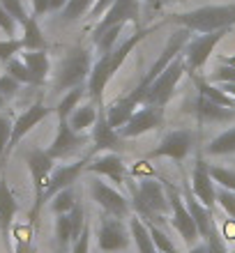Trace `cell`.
Here are the masks:
<instances>
[{
	"label": "cell",
	"mask_w": 235,
	"mask_h": 253,
	"mask_svg": "<svg viewBox=\"0 0 235 253\" xmlns=\"http://www.w3.org/2000/svg\"><path fill=\"white\" fill-rule=\"evenodd\" d=\"M155 30H157V26L136 28V33L132 35V37H127V40L122 42L118 48H113V51H111V53H106V55H99V60L93 65V72H90V79H88L90 99L99 104L101 94H104V90H106V85H108V81L113 79L115 72L122 67V62L132 55V51H134V48L139 46V44H141V42L145 40L150 33H155Z\"/></svg>",
	"instance_id": "cell-1"
},
{
	"label": "cell",
	"mask_w": 235,
	"mask_h": 253,
	"mask_svg": "<svg viewBox=\"0 0 235 253\" xmlns=\"http://www.w3.org/2000/svg\"><path fill=\"white\" fill-rule=\"evenodd\" d=\"M171 23L178 28H187L191 33L205 35L217 33V30H231L235 26V5H205L196 7L189 12L171 14Z\"/></svg>",
	"instance_id": "cell-2"
},
{
	"label": "cell",
	"mask_w": 235,
	"mask_h": 253,
	"mask_svg": "<svg viewBox=\"0 0 235 253\" xmlns=\"http://www.w3.org/2000/svg\"><path fill=\"white\" fill-rule=\"evenodd\" d=\"M90 72H93L90 51L83 46L69 48L65 58L60 60V65H58V72H55V90L58 92H69V90L83 85L90 79Z\"/></svg>",
	"instance_id": "cell-3"
},
{
	"label": "cell",
	"mask_w": 235,
	"mask_h": 253,
	"mask_svg": "<svg viewBox=\"0 0 235 253\" xmlns=\"http://www.w3.org/2000/svg\"><path fill=\"white\" fill-rule=\"evenodd\" d=\"M168 196L164 193V184L150 177H143L134 189H132V207L136 210V214L145 219L148 223H155L161 214L166 212Z\"/></svg>",
	"instance_id": "cell-4"
},
{
	"label": "cell",
	"mask_w": 235,
	"mask_h": 253,
	"mask_svg": "<svg viewBox=\"0 0 235 253\" xmlns=\"http://www.w3.org/2000/svg\"><path fill=\"white\" fill-rule=\"evenodd\" d=\"M26 164H28V170H30V177H33V189H35V205L30 210V223H35L40 219L42 207H44V191H47L48 177H51V173L55 168V159L48 157L47 150L33 147L26 154Z\"/></svg>",
	"instance_id": "cell-5"
},
{
	"label": "cell",
	"mask_w": 235,
	"mask_h": 253,
	"mask_svg": "<svg viewBox=\"0 0 235 253\" xmlns=\"http://www.w3.org/2000/svg\"><path fill=\"white\" fill-rule=\"evenodd\" d=\"M187 72V62H185V58L182 55H178L171 65L164 69V72L157 76L152 83H150L148 87V94H145V104H150V106H166L168 101H171V97H173L175 92V85H178V81L182 79V74Z\"/></svg>",
	"instance_id": "cell-6"
},
{
	"label": "cell",
	"mask_w": 235,
	"mask_h": 253,
	"mask_svg": "<svg viewBox=\"0 0 235 253\" xmlns=\"http://www.w3.org/2000/svg\"><path fill=\"white\" fill-rule=\"evenodd\" d=\"M229 35V30H217V33H205V35H194L189 44L182 51V58L187 62V72L194 76L198 69L205 67V62L210 60V55L215 51V46Z\"/></svg>",
	"instance_id": "cell-7"
},
{
	"label": "cell",
	"mask_w": 235,
	"mask_h": 253,
	"mask_svg": "<svg viewBox=\"0 0 235 253\" xmlns=\"http://www.w3.org/2000/svg\"><path fill=\"white\" fill-rule=\"evenodd\" d=\"M127 21H132L136 28H141V0H115L106 9V14L97 21L93 37L97 40L99 35H104L113 26H127Z\"/></svg>",
	"instance_id": "cell-8"
},
{
	"label": "cell",
	"mask_w": 235,
	"mask_h": 253,
	"mask_svg": "<svg viewBox=\"0 0 235 253\" xmlns=\"http://www.w3.org/2000/svg\"><path fill=\"white\" fill-rule=\"evenodd\" d=\"M189 40H191V30H187V28H178L173 35H171V40L166 42V46L161 48V53H159V58H157L155 62H152V67L148 69V74L141 79V83L139 85H143L145 90L150 87V83L159 76L164 69H166L171 62L178 58V55H182V51H185V46L189 44Z\"/></svg>",
	"instance_id": "cell-9"
},
{
	"label": "cell",
	"mask_w": 235,
	"mask_h": 253,
	"mask_svg": "<svg viewBox=\"0 0 235 253\" xmlns=\"http://www.w3.org/2000/svg\"><path fill=\"white\" fill-rule=\"evenodd\" d=\"M164 122H166L164 108L143 104V106L118 129V133H120L122 138H136V136H141V133H145V131H155L157 126H161Z\"/></svg>",
	"instance_id": "cell-10"
},
{
	"label": "cell",
	"mask_w": 235,
	"mask_h": 253,
	"mask_svg": "<svg viewBox=\"0 0 235 253\" xmlns=\"http://www.w3.org/2000/svg\"><path fill=\"white\" fill-rule=\"evenodd\" d=\"M90 193H93V200L108 214V216H115V219H125L129 212H132V203H129L125 196H122L118 189L108 187L106 182L101 180H90Z\"/></svg>",
	"instance_id": "cell-11"
},
{
	"label": "cell",
	"mask_w": 235,
	"mask_h": 253,
	"mask_svg": "<svg viewBox=\"0 0 235 253\" xmlns=\"http://www.w3.org/2000/svg\"><path fill=\"white\" fill-rule=\"evenodd\" d=\"M164 187L168 189V203H171V214H173L175 230L182 235V240L187 242V244H194L196 237H201V233H198V228H196V221H194V216H191V212H189L187 203L182 200L180 191L175 187H171V184H164Z\"/></svg>",
	"instance_id": "cell-12"
},
{
	"label": "cell",
	"mask_w": 235,
	"mask_h": 253,
	"mask_svg": "<svg viewBox=\"0 0 235 253\" xmlns=\"http://www.w3.org/2000/svg\"><path fill=\"white\" fill-rule=\"evenodd\" d=\"M48 115H51V108H47L42 101H37V104H33V106H28L23 113L14 120V126H12V138H9V145H7V152H5V161L2 164H7V159H9V154L14 152V147L21 143V138L26 136V133H30L35 129V126L40 125L42 120H47Z\"/></svg>",
	"instance_id": "cell-13"
},
{
	"label": "cell",
	"mask_w": 235,
	"mask_h": 253,
	"mask_svg": "<svg viewBox=\"0 0 235 253\" xmlns=\"http://www.w3.org/2000/svg\"><path fill=\"white\" fill-rule=\"evenodd\" d=\"M189 189L194 193L196 198L201 200L203 205L212 210L217 203V184L210 177V164L205 159H196L194 170H191V180H189Z\"/></svg>",
	"instance_id": "cell-14"
},
{
	"label": "cell",
	"mask_w": 235,
	"mask_h": 253,
	"mask_svg": "<svg viewBox=\"0 0 235 253\" xmlns=\"http://www.w3.org/2000/svg\"><path fill=\"white\" fill-rule=\"evenodd\" d=\"M86 228V219H83V207L76 205L72 212L55 216V240L58 247L65 251L67 247H74V242L81 237Z\"/></svg>",
	"instance_id": "cell-15"
},
{
	"label": "cell",
	"mask_w": 235,
	"mask_h": 253,
	"mask_svg": "<svg viewBox=\"0 0 235 253\" xmlns=\"http://www.w3.org/2000/svg\"><path fill=\"white\" fill-rule=\"evenodd\" d=\"M191 145H194V133L189 129H178V131L166 133L159 147L150 152V157H171L173 161H182L189 154Z\"/></svg>",
	"instance_id": "cell-16"
},
{
	"label": "cell",
	"mask_w": 235,
	"mask_h": 253,
	"mask_svg": "<svg viewBox=\"0 0 235 253\" xmlns=\"http://www.w3.org/2000/svg\"><path fill=\"white\" fill-rule=\"evenodd\" d=\"M97 242H99V249L104 253H118V251H125L129 244V235H127V228L122 223L120 219H104L99 226V233H97Z\"/></svg>",
	"instance_id": "cell-17"
},
{
	"label": "cell",
	"mask_w": 235,
	"mask_h": 253,
	"mask_svg": "<svg viewBox=\"0 0 235 253\" xmlns=\"http://www.w3.org/2000/svg\"><path fill=\"white\" fill-rule=\"evenodd\" d=\"M86 140L88 138L83 133L72 129L69 120H58V133H55L53 143L47 147V152H48V157H53V159H65V157H69L74 150H79Z\"/></svg>",
	"instance_id": "cell-18"
},
{
	"label": "cell",
	"mask_w": 235,
	"mask_h": 253,
	"mask_svg": "<svg viewBox=\"0 0 235 253\" xmlns=\"http://www.w3.org/2000/svg\"><path fill=\"white\" fill-rule=\"evenodd\" d=\"M88 168V159L74 161V164H65V166H55L51 177H48L47 191H44V203L47 200H53L55 193H60L62 189L74 187V182L79 180V175Z\"/></svg>",
	"instance_id": "cell-19"
},
{
	"label": "cell",
	"mask_w": 235,
	"mask_h": 253,
	"mask_svg": "<svg viewBox=\"0 0 235 253\" xmlns=\"http://www.w3.org/2000/svg\"><path fill=\"white\" fill-rule=\"evenodd\" d=\"M120 140H122V136L106 118V108H99L97 122L93 126V143H94L93 152H118L122 147Z\"/></svg>",
	"instance_id": "cell-20"
},
{
	"label": "cell",
	"mask_w": 235,
	"mask_h": 253,
	"mask_svg": "<svg viewBox=\"0 0 235 253\" xmlns=\"http://www.w3.org/2000/svg\"><path fill=\"white\" fill-rule=\"evenodd\" d=\"M88 170H93L94 175H101V177H108L115 184H125V170L127 168H125V161L118 152H104L88 164Z\"/></svg>",
	"instance_id": "cell-21"
},
{
	"label": "cell",
	"mask_w": 235,
	"mask_h": 253,
	"mask_svg": "<svg viewBox=\"0 0 235 253\" xmlns=\"http://www.w3.org/2000/svg\"><path fill=\"white\" fill-rule=\"evenodd\" d=\"M19 212V203H16V196L9 189L5 177H0V235H2V242H9V230H12L14 216Z\"/></svg>",
	"instance_id": "cell-22"
},
{
	"label": "cell",
	"mask_w": 235,
	"mask_h": 253,
	"mask_svg": "<svg viewBox=\"0 0 235 253\" xmlns=\"http://www.w3.org/2000/svg\"><path fill=\"white\" fill-rule=\"evenodd\" d=\"M182 198H185V203H187V207H189V212H191V216H194L196 228H198L201 237H208V235L212 233V228H215V226H212V214H210V210L203 205L201 200L196 198L189 187L182 189Z\"/></svg>",
	"instance_id": "cell-23"
},
{
	"label": "cell",
	"mask_w": 235,
	"mask_h": 253,
	"mask_svg": "<svg viewBox=\"0 0 235 253\" xmlns=\"http://www.w3.org/2000/svg\"><path fill=\"white\" fill-rule=\"evenodd\" d=\"M194 111H196V118L201 122H226V120H233L235 118V111L233 108H224L215 101H210L208 97L198 94V99L194 101Z\"/></svg>",
	"instance_id": "cell-24"
},
{
	"label": "cell",
	"mask_w": 235,
	"mask_h": 253,
	"mask_svg": "<svg viewBox=\"0 0 235 253\" xmlns=\"http://www.w3.org/2000/svg\"><path fill=\"white\" fill-rule=\"evenodd\" d=\"M21 60L26 62L28 69H30V74H33L35 85H42V83L48 79L51 62H48L47 51H26V53H21Z\"/></svg>",
	"instance_id": "cell-25"
},
{
	"label": "cell",
	"mask_w": 235,
	"mask_h": 253,
	"mask_svg": "<svg viewBox=\"0 0 235 253\" xmlns=\"http://www.w3.org/2000/svg\"><path fill=\"white\" fill-rule=\"evenodd\" d=\"M97 115H99V104L90 99L88 104L79 106L74 113H72V118H69V125H72V129H74V131L83 133L86 129L94 126V122H97Z\"/></svg>",
	"instance_id": "cell-26"
},
{
	"label": "cell",
	"mask_w": 235,
	"mask_h": 253,
	"mask_svg": "<svg viewBox=\"0 0 235 253\" xmlns=\"http://www.w3.org/2000/svg\"><path fill=\"white\" fill-rule=\"evenodd\" d=\"M194 79V83H196V87H198V94H203V97H208L210 101H215V104H219V106H224V108H235V97H231L224 87H217V85H212L210 81H205V79H201V76H191Z\"/></svg>",
	"instance_id": "cell-27"
},
{
	"label": "cell",
	"mask_w": 235,
	"mask_h": 253,
	"mask_svg": "<svg viewBox=\"0 0 235 253\" xmlns=\"http://www.w3.org/2000/svg\"><path fill=\"white\" fill-rule=\"evenodd\" d=\"M129 230H132V237H134V244L139 249V253H159L152 242V235L148 230V223L141 221V216H132L129 219Z\"/></svg>",
	"instance_id": "cell-28"
},
{
	"label": "cell",
	"mask_w": 235,
	"mask_h": 253,
	"mask_svg": "<svg viewBox=\"0 0 235 253\" xmlns=\"http://www.w3.org/2000/svg\"><path fill=\"white\" fill-rule=\"evenodd\" d=\"M21 42H23V51H47V40H44L40 23H37V16H30L26 21Z\"/></svg>",
	"instance_id": "cell-29"
},
{
	"label": "cell",
	"mask_w": 235,
	"mask_h": 253,
	"mask_svg": "<svg viewBox=\"0 0 235 253\" xmlns=\"http://www.w3.org/2000/svg\"><path fill=\"white\" fill-rule=\"evenodd\" d=\"M205 154L210 157H224V154H235V126L222 131L219 136L210 140L205 145Z\"/></svg>",
	"instance_id": "cell-30"
},
{
	"label": "cell",
	"mask_w": 235,
	"mask_h": 253,
	"mask_svg": "<svg viewBox=\"0 0 235 253\" xmlns=\"http://www.w3.org/2000/svg\"><path fill=\"white\" fill-rule=\"evenodd\" d=\"M86 97V87L79 85L74 90H69L65 92V97L60 99V104L55 106V115H58V120H69L72 113H74L76 108H79V101Z\"/></svg>",
	"instance_id": "cell-31"
},
{
	"label": "cell",
	"mask_w": 235,
	"mask_h": 253,
	"mask_svg": "<svg viewBox=\"0 0 235 253\" xmlns=\"http://www.w3.org/2000/svg\"><path fill=\"white\" fill-rule=\"evenodd\" d=\"M76 205H79V203H76V196H74V187L62 189V191H60V193H55L53 200H51V210H53L55 216H60V214L72 212V210H74Z\"/></svg>",
	"instance_id": "cell-32"
},
{
	"label": "cell",
	"mask_w": 235,
	"mask_h": 253,
	"mask_svg": "<svg viewBox=\"0 0 235 253\" xmlns=\"http://www.w3.org/2000/svg\"><path fill=\"white\" fill-rule=\"evenodd\" d=\"M94 2H97V0H69L67 7L60 12L62 23H72V21L81 19L86 12H90V9H93Z\"/></svg>",
	"instance_id": "cell-33"
},
{
	"label": "cell",
	"mask_w": 235,
	"mask_h": 253,
	"mask_svg": "<svg viewBox=\"0 0 235 253\" xmlns=\"http://www.w3.org/2000/svg\"><path fill=\"white\" fill-rule=\"evenodd\" d=\"M122 30H125V26H113V28H108L104 35H99V37L94 40L97 53H99V55L111 53V51H113V46H115V42H118V37L122 35Z\"/></svg>",
	"instance_id": "cell-34"
},
{
	"label": "cell",
	"mask_w": 235,
	"mask_h": 253,
	"mask_svg": "<svg viewBox=\"0 0 235 253\" xmlns=\"http://www.w3.org/2000/svg\"><path fill=\"white\" fill-rule=\"evenodd\" d=\"M5 72L12 74V76L19 81L21 85H23V83H26V85H35V83H33V74H30L28 65L21 60V58H12L9 62H5Z\"/></svg>",
	"instance_id": "cell-35"
},
{
	"label": "cell",
	"mask_w": 235,
	"mask_h": 253,
	"mask_svg": "<svg viewBox=\"0 0 235 253\" xmlns=\"http://www.w3.org/2000/svg\"><path fill=\"white\" fill-rule=\"evenodd\" d=\"M145 223H148V221H145ZM148 230H150V235H152V242H155V247L159 253H178L175 244L168 240V235L164 233L157 223H148Z\"/></svg>",
	"instance_id": "cell-36"
},
{
	"label": "cell",
	"mask_w": 235,
	"mask_h": 253,
	"mask_svg": "<svg viewBox=\"0 0 235 253\" xmlns=\"http://www.w3.org/2000/svg\"><path fill=\"white\" fill-rule=\"evenodd\" d=\"M210 177L222 189L235 191V170H229V168H224V166H210Z\"/></svg>",
	"instance_id": "cell-37"
},
{
	"label": "cell",
	"mask_w": 235,
	"mask_h": 253,
	"mask_svg": "<svg viewBox=\"0 0 235 253\" xmlns=\"http://www.w3.org/2000/svg\"><path fill=\"white\" fill-rule=\"evenodd\" d=\"M23 51V42L21 37H7V40H0V60L2 62H9L12 58Z\"/></svg>",
	"instance_id": "cell-38"
},
{
	"label": "cell",
	"mask_w": 235,
	"mask_h": 253,
	"mask_svg": "<svg viewBox=\"0 0 235 253\" xmlns=\"http://www.w3.org/2000/svg\"><path fill=\"white\" fill-rule=\"evenodd\" d=\"M0 5L5 7L7 14H9V16H12V19L16 21L21 28L26 26V21L30 19V14L26 12V7H23V2H21V0H0Z\"/></svg>",
	"instance_id": "cell-39"
},
{
	"label": "cell",
	"mask_w": 235,
	"mask_h": 253,
	"mask_svg": "<svg viewBox=\"0 0 235 253\" xmlns=\"http://www.w3.org/2000/svg\"><path fill=\"white\" fill-rule=\"evenodd\" d=\"M12 126L14 122L9 120V115L0 113V164L5 161L7 145H9V138H12Z\"/></svg>",
	"instance_id": "cell-40"
},
{
	"label": "cell",
	"mask_w": 235,
	"mask_h": 253,
	"mask_svg": "<svg viewBox=\"0 0 235 253\" xmlns=\"http://www.w3.org/2000/svg\"><path fill=\"white\" fill-rule=\"evenodd\" d=\"M210 83H222V85L235 83V67L219 62V65H217V69L212 72V76H210Z\"/></svg>",
	"instance_id": "cell-41"
},
{
	"label": "cell",
	"mask_w": 235,
	"mask_h": 253,
	"mask_svg": "<svg viewBox=\"0 0 235 253\" xmlns=\"http://www.w3.org/2000/svg\"><path fill=\"white\" fill-rule=\"evenodd\" d=\"M21 90V83L16 79H14L12 74H2L0 76V94L5 97V99H12V97H16V92Z\"/></svg>",
	"instance_id": "cell-42"
},
{
	"label": "cell",
	"mask_w": 235,
	"mask_h": 253,
	"mask_svg": "<svg viewBox=\"0 0 235 253\" xmlns=\"http://www.w3.org/2000/svg\"><path fill=\"white\" fill-rule=\"evenodd\" d=\"M217 200H219V205L224 207V212H226L231 219L235 221V191L219 187V189H217Z\"/></svg>",
	"instance_id": "cell-43"
},
{
	"label": "cell",
	"mask_w": 235,
	"mask_h": 253,
	"mask_svg": "<svg viewBox=\"0 0 235 253\" xmlns=\"http://www.w3.org/2000/svg\"><path fill=\"white\" fill-rule=\"evenodd\" d=\"M0 30L7 35V37H14L16 35V21L7 14V9L0 5Z\"/></svg>",
	"instance_id": "cell-44"
},
{
	"label": "cell",
	"mask_w": 235,
	"mask_h": 253,
	"mask_svg": "<svg viewBox=\"0 0 235 253\" xmlns=\"http://www.w3.org/2000/svg\"><path fill=\"white\" fill-rule=\"evenodd\" d=\"M208 251L210 253H226V247H224V242H222V235H219V230L217 228H212V233L208 235Z\"/></svg>",
	"instance_id": "cell-45"
},
{
	"label": "cell",
	"mask_w": 235,
	"mask_h": 253,
	"mask_svg": "<svg viewBox=\"0 0 235 253\" xmlns=\"http://www.w3.org/2000/svg\"><path fill=\"white\" fill-rule=\"evenodd\" d=\"M72 253H90V228H83V233L81 237L74 242V247H72Z\"/></svg>",
	"instance_id": "cell-46"
},
{
	"label": "cell",
	"mask_w": 235,
	"mask_h": 253,
	"mask_svg": "<svg viewBox=\"0 0 235 253\" xmlns=\"http://www.w3.org/2000/svg\"><path fill=\"white\" fill-rule=\"evenodd\" d=\"M113 2H115V0H97V2H94V7L90 9V16H93V19H101V16L106 14V9L113 5Z\"/></svg>",
	"instance_id": "cell-47"
},
{
	"label": "cell",
	"mask_w": 235,
	"mask_h": 253,
	"mask_svg": "<svg viewBox=\"0 0 235 253\" xmlns=\"http://www.w3.org/2000/svg\"><path fill=\"white\" fill-rule=\"evenodd\" d=\"M47 12H51V0H33V16H44Z\"/></svg>",
	"instance_id": "cell-48"
},
{
	"label": "cell",
	"mask_w": 235,
	"mask_h": 253,
	"mask_svg": "<svg viewBox=\"0 0 235 253\" xmlns=\"http://www.w3.org/2000/svg\"><path fill=\"white\" fill-rule=\"evenodd\" d=\"M69 0H51V12H62Z\"/></svg>",
	"instance_id": "cell-49"
},
{
	"label": "cell",
	"mask_w": 235,
	"mask_h": 253,
	"mask_svg": "<svg viewBox=\"0 0 235 253\" xmlns=\"http://www.w3.org/2000/svg\"><path fill=\"white\" fill-rule=\"evenodd\" d=\"M164 2H166V0H145V5H148L150 12H157V9H159Z\"/></svg>",
	"instance_id": "cell-50"
},
{
	"label": "cell",
	"mask_w": 235,
	"mask_h": 253,
	"mask_svg": "<svg viewBox=\"0 0 235 253\" xmlns=\"http://www.w3.org/2000/svg\"><path fill=\"white\" fill-rule=\"evenodd\" d=\"M219 62H224V65H231V67H235V55H219Z\"/></svg>",
	"instance_id": "cell-51"
},
{
	"label": "cell",
	"mask_w": 235,
	"mask_h": 253,
	"mask_svg": "<svg viewBox=\"0 0 235 253\" xmlns=\"http://www.w3.org/2000/svg\"><path fill=\"white\" fill-rule=\"evenodd\" d=\"M189 253H210V251H208V247H191Z\"/></svg>",
	"instance_id": "cell-52"
},
{
	"label": "cell",
	"mask_w": 235,
	"mask_h": 253,
	"mask_svg": "<svg viewBox=\"0 0 235 253\" xmlns=\"http://www.w3.org/2000/svg\"><path fill=\"white\" fill-rule=\"evenodd\" d=\"M5 104H7V99H5V97H2V94H0V108L5 106Z\"/></svg>",
	"instance_id": "cell-53"
},
{
	"label": "cell",
	"mask_w": 235,
	"mask_h": 253,
	"mask_svg": "<svg viewBox=\"0 0 235 253\" xmlns=\"http://www.w3.org/2000/svg\"><path fill=\"white\" fill-rule=\"evenodd\" d=\"M166 2H187V0H166Z\"/></svg>",
	"instance_id": "cell-54"
},
{
	"label": "cell",
	"mask_w": 235,
	"mask_h": 253,
	"mask_svg": "<svg viewBox=\"0 0 235 253\" xmlns=\"http://www.w3.org/2000/svg\"><path fill=\"white\" fill-rule=\"evenodd\" d=\"M233 253H235V251H233Z\"/></svg>",
	"instance_id": "cell-55"
}]
</instances>
